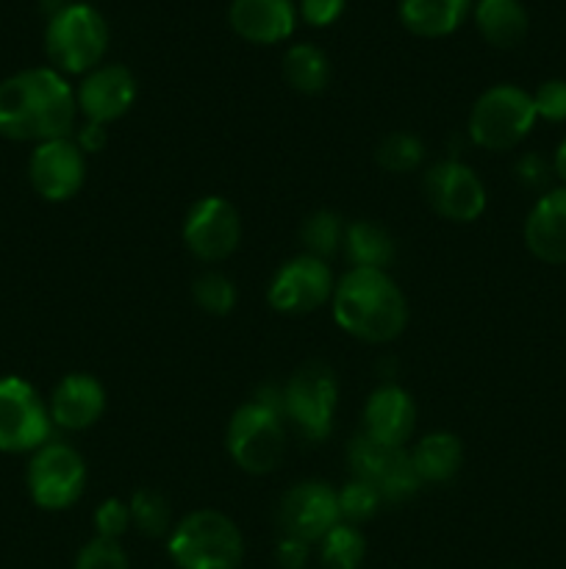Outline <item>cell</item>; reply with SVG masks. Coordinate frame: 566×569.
<instances>
[{
    "mask_svg": "<svg viewBox=\"0 0 566 569\" xmlns=\"http://www.w3.org/2000/svg\"><path fill=\"white\" fill-rule=\"evenodd\" d=\"M75 117V89L53 67H31L0 81V137L37 144L64 139Z\"/></svg>",
    "mask_w": 566,
    "mask_h": 569,
    "instance_id": "obj_1",
    "label": "cell"
},
{
    "mask_svg": "<svg viewBox=\"0 0 566 569\" xmlns=\"http://www.w3.org/2000/svg\"><path fill=\"white\" fill-rule=\"evenodd\" d=\"M333 320L361 342H394L408 326V300L386 270L353 267L333 289Z\"/></svg>",
    "mask_w": 566,
    "mask_h": 569,
    "instance_id": "obj_2",
    "label": "cell"
},
{
    "mask_svg": "<svg viewBox=\"0 0 566 569\" xmlns=\"http://www.w3.org/2000/svg\"><path fill=\"white\" fill-rule=\"evenodd\" d=\"M166 553L178 569H239L244 559V537L231 517L200 509L172 526Z\"/></svg>",
    "mask_w": 566,
    "mask_h": 569,
    "instance_id": "obj_3",
    "label": "cell"
},
{
    "mask_svg": "<svg viewBox=\"0 0 566 569\" xmlns=\"http://www.w3.org/2000/svg\"><path fill=\"white\" fill-rule=\"evenodd\" d=\"M109 50V22L94 6L67 3L50 14L44 28V53L61 76H87L100 67Z\"/></svg>",
    "mask_w": 566,
    "mask_h": 569,
    "instance_id": "obj_4",
    "label": "cell"
},
{
    "mask_svg": "<svg viewBox=\"0 0 566 569\" xmlns=\"http://www.w3.org/2000/svg\"><path fill=\"white\" fill-rule=\"evenodd\" d=\"M536 120L530 92L514 83H497L475 100L466 131L477 148L503 153V150L516 148L533 131Z\"/></svg>",
    "mask_w": 566,
    "mask_h": 569,
    "instance_id": "obj_5",
    "label": "cell"
},
{
    "mask_svg": "<svg viewBox=\"0 0 566 569\" xmlns=\"http://www.w3.org/2000/svg\"><path fill=\"white\" fill-rule=\"evenodd\" d=\"M228 453L233 465L250 476H266L275 470L286 453L283 411L261 400L239 406L228 422Z\"/></svg>",
    "mask_w": 566,
    "mask_h": 569,
    "instance_id": "obj_6",
    "label": "cell"
},
{
    "mask_svg": "<svg viewBox=\"0 0 566 569\" xmlns=\"http://www.w3.org/2000/svg\"><path fill=\"white\" fill-rule=\"evenodd\" d=\"M336 406L338 383L325 361H305L283 387V417L311 442L333 431Z\"/></svg>",
    "mask_w": 566,
    "mask_h": 569,
    "instance_id": "obj_7",
    "label": "cell"
},
{
    "mask_svg": "<svg viewBox=\"0 0 566 569\" xmlns=\"http://www.w3.org/2000/svg\"><path fill=\"white\" fill-rule=\"evenodd\" d=\"M87 487L83 456L67 442H44L28 465V492L44 511H64L81 500Z\"/></svg>",
    "mask_w": 566,
    "mask_h": 569,
    "instance_id": "obj_8",
    "label": "cell"
},
{
    "mask_svg": "<svg viewBox=\"0 0 566 569\" xmlns=\"http://www.w3.org/2000/svg\"><path fill=\"white\" fill-rule=\"evenodd\" d=\"M347 459L353 478L372 483L381 492L383 503H403L420 492L422 478L416 476L405 448H386L361 431L350 442Z\"/></svg>",
    "mask_w": 566,
    "mask_h": 569,
    "instance_id": "obj_9",
    "label": "cell"
},
{
    "mask_svg": "<svg viewBox=\"0 0 566 569\" xmlns=\"http://www.w3.org/2000/svg\"><path fill=\"white\" fill-rule=\"evenodd\" d=\"M50 409L37 389L17 376L0 378V450L33 453L50 437Z\"/></svg>",
    "mask_w": 566,
    "mask_h": 569,
    "instance_id": "obj_10",
    "label": "cell"
},
{
    "mask_svg": "<svg viewBox=\"0 0 566 569\" xmlns=\"http://www.w3.org/2000/svg\"><path fill=\"white\" fill-rule=\"evenodd\" d=\"M242 242V217L236 206L216 194H205L183 220V244L200 261H225Z\"/></svg>",
    "mask_w": 566,
    "mask_h": 569,
    "instance_id": "obj_11",
    "label": "cell"
},
{
    "mask_svg": "<svg viewBox=\"0 0 566 569\" xmlns=\"http://www.w3.org/2000/svg\"><path fill=\"white\" fill-rule=\"evenodd\" d=\"M427 206L449 222H475L486 211V187L469 164L447 159L433 164L422 181Z\"/></svg>",
    "mask_w": 566,
    "mask_h": 569,
    "instance_id": "obj_12",
    "label": "cell"
},
{
    "mask_svg": "<svg viewBox=\"0 0 566 569\" xmlns=\"http://www.w3.org/2000/svg\"><path fill=\"white\" fill-rule=\"evenodd\" d=\"M333 272L327 261L303 253L272 276L266 300L277 315H311L333 298Z\"/></svg>",
    "mask_w": 566,
    "mask_h": 569,
    "instance_id": "obj_13",
    "label": "cell"
},
{
    "mask_svg": "<svg viewBox=\"0 0 566 569\" xmlns=\"http://www.w3.org/2000/svg\"><path fill=\"white\" fill-rule=\"evenodd\" d=\"M28 181L48 203L75 198L87 181V159L75 139L64 137L37 144L28 159Z\"/></svg>",
    "mask_w": 566,
    "mask_h": 569,
    "instance_id": "obj_14",
    "label": "cell"
},
{
    "mask_svg": "<svg viewBox=\"0 0 566 569\" xmlns=\"http://www.w3.org/2000/svg\"><path fill=\"white\" fill-rule=\"evenodd\" d=\"M277 517H281V526L286 537L303 539L309 545L322 542L342 522L336 489L325 481L294 483L283 495Z\"/></svg>",
    "mask_w": 566,
    "mask_h": 569,
    "instance_id": "obj_15",
    "label": "cell"
},
{
    "mask_svg": "<svg viewBox=\"0 0 566 569\" xmlns=\"http://www.w3.org/2000/svg\"><path fill=\"white\" fill-rule=\"evenodd\" d=\"M137 100V78L122 64H100L83 76L75 89L78 114L92 126H111L131 111Z\"/></svg>",
    "mask_w": 566,
    "mask_h": 569,
    "instance_id": "obj_16",
    "label": "cell"
},
{
    "mask_svg": "<svg viewBox=\"0 0 566 569\" xmlns=\"http://www.w3.org/2000/svg\"><path fill=\"white\" fill-rule=\"evenodd\" d=\"M361 420H364L361 431L370 439L386 448H405L416 428V406L405 389L386 383L366 398Z\"/></svg>",
    "mask_w": 566,
    "mask_h": 569,
    "instance_id": "obj_17",
    "label": "cell"
},
{
    "mask_svg": "<svg viewBox=\"0 0 566 569\" xmlns=\"http://www.w3.org/2000/svg\"><path fill=\"white\" fill-rule=\"evenodd\" d=\"M228 22L244 42L277 44L294 33L297 9L292 0H233Z\"/></svg>",
    "mask_w": 566,
    "mask_h": 569,
    "instance_id": "obj_18",
    "label": "cell"
},
{
    "mask_svg": "<svg viewBox=\"0 0 566 569\" xmlns=\"http://www.w3.org/2000/svg\"><path fill=\"white\" fill-rule=\"evenodd\" d=\"M48 409L50 420L64 431H87L105 411L103 383L89 372H70L55 383Z\"/></svg>",
    "mask_w": 566,
    "mask_h": 569,
    "instance_id": "obj_19",
    "label": "cell"
},
{
    "mask_svg": "<svg viewBox=\"0 0 566 569\" xmlns=\"http://www.w3.org/2000/svg\"><path fill=\"white\" fill-rule=\"evenodd\" d=\"M525 244L544 264H566V187L536 200L525 220Z\"/></svg>",
    "mask_w": 566,
    "mask_h": 569,
    "instance_id": "obj_20",
    "label": "cell"
},
{
    "mask_svg": "<svg viewBox=\"0 0 566 569\" xmlns=\"http://www.w3.org/2000/svg\"><path fill=\"white\" fill-rule=\"evenodd\" d=\"M472 11V0H397L405 31L422 39H442L458 31Z\"/></svg>",
    "mask_w": 566,
    "mask_h": 569,
    "instance_id": "obj_21",
    "label": "cell"
},
{
    "mask_svg": "<svg viewBox=\"0 0 566 569\" xmlns=\"http://www.w3.org/2000/svg\"><path fill=\"white\" fill-rule=\"evenodd\" d=\"M475 26L492 48H516L527 37L530 17L522 0H477L472 3Z\"/></svg>",
    "mask_w": 566,
    "mask_h": 569,
    "instance_id": "obj_22",
    "label": "cell"
},
{
    "mask_svg": "<svg viewBox=\"0 0 566 569\" xmlns=\"http://www.w3.org/2000/svg\"><path fill=\"white\" fill-rule=\"evenodd\" d=\"M408 456L416 476L422 478V483H444L464 465V445H461V439L455 433L433 431L427 437H422Z\"/></svg>",
    "mask_w": 566,
    "mask_h": 569,
    "instance_id": "obj_23",
    "label": "cell"
},
{
    "mask_svg": "<svg viewBox=\"0 0 566 569\" xmlns=\"http://www.w3.org/2000/svg\"><path fill=\"white\" fill-rule=\"evenodd\" d=\"M344 253L353 267L364 270H386L394 259V239L386 228L372 220H355L344 228Z\"/></svg>",
    "mask_w": 566,
    "mask_h": 569,
    "instance_id": "obj_24",
    "label": "cell"
},
{
    "mask_svg": "<svg viewBox=\"0 0 566 569\" xmlns=\"http://www.w3.org/2000/svg\"><path fill=\"white\" fill-rule=\"evenodd\" d=\"M283 78L300 94H320L331 83V61L311 42L292 44L283 56Z\"/></svg>",
    "mask_w": 566,
    "mask_h": 569,
    "instance_id": "obj_25",
    "label": "cell"
},
{
    "mask_svg": "<svg viewBox=\"0 0 566 569\" xmlns=\"http://www.w3.org/2000/svg\"><path fill=\"white\" fill-rule=\"evenodd\" d=\"M366 539L350 522H338L320 542V561L325 569H358L364 565Z\"/></svg>",
    "mask_w": 566,
    "mask_h": 569,
    "instance_id": "obj_26",
    "label": "cell"
},
{
    "mask_svg": "<svg viewBox=\"0 0 566 569\" xmlns=\"http://www.w3.org/2000/svg\"><path fill=\"white\" fill-rule=\"evenodd\" d=\"M128 509H131V526L137 528L142 537H150V539L170 537L172 509H170V500H166L161 492H155V489H137L131 503H128Z\"/></svg>",
    "mask_w": 566,
    "mask_h": 569,
    "instance_id": "obj_27",
    "label": "cell"
},
{
    "mask_svg": "<svg viewBox=\"0 0 566 569\" xmlns=\"http://www.w3.org/2000/svg\"><path fill=\"white\" fill-rule=\"evenodd\" d=\"M344 228L342 217L336 211H314L311 217H305L303 228H300V239H303L305 253L314 256V259L325 261L327 256L336 253L344 242Z\"/></svg>",
    "mask_w": 566,
    "mask_h": 569,
    "instance_id": "obj_28",
    "label": "cell"
},
{
    "mask_svg": "<svg viewBox=\"0 0 566 569\" xmlns=\"http://www.w3.org/2000/svg\"><path fill=\"white\" fill-rule=\"evenodd\" d=\"M192 298L205 315L211 317H225L231 315L233 306H236V287H233L231 278L225 272L209 270L203 276L194 278L192 283Z\"/></svg>",
    "mask_w": 566,
    "mask_h": 569,
    "instance_id": "obj_29",
    "label": "cell"
},
{
    "mask_svg": "<svg viewBox=\"0 0 566 569\" xmlns=\"http://www.w3.org/2000/svg\"><path fill=\"white\" fill-rule=\"evenodd\" d=\"M375 159L388 172H414L425 159V144L414 133L394 131L377 144Z\"/></svg>",
    "mask_w": 566,
    "mask_h": 569,
    "instance_id": "obj_30",
    "label": "cell"
},
{
    "mask_svg": "<svg viewBox=\"0 0 566 569\" xmlns=\"http://www.w3.org/2000/svg\"><path fill=\"white\" fill-rule=\"evenodd\" d=\"M336 495H338V515H342V522H350V526H361V522L372 520L383 503L381 492H377L372 483L358 481V478L344 483L342 492Z\"/></svg>",
    "mask_w": 566,
    "mask_h": 569,
    "instance_id": "obj_31",
    "label": "cell"
},
{
    "mask_svg": "<svg viewBox=\"0 0 566 569\" xmlns=\"http://www.w3.org/2000/svg\"><path fill=\"white\" fill-rule=\"evenodd\" d=\"M75 569H131L125 548L114 539L94 537L75 556Z\"/></svg>",
    "mask_w": 566,
    "mask_h": 569,
    "instance_id": "obj_32",
    "label": "cell"
},
{
    "mask_svg": "<svg viewBox=\"0 0 566 569\" xmlns=\"http://www.w3.org/2000/svg\"><path fill=\"white\" fill-rule=\"evenodd\" d=\"M128 526H131V509L120 498L103 500L98 511H94V531H98V537L120 542L125 537Z\"/></svg>",
    "mask_w": 566,
    "mask_h": 569,
    "instance_id": "obj_33",
    "label": "cell"
},
{
    "mask_svg": "<svg viewBox=\"0 0 566 569\" xmlns=\"http://www.w3.org/2000/svg\"><path fill=\"white\" fill-rule=\"evenodd\" d=\"M533 106H536L538 120L566 122V81L549 78L533 92Z\"/></svg>",
    "mask_w": 566,
    "mask_h": 569,
    "instance_id": "obj_34",
    "label": "cell"
},
{
    "mask_svg": "<svg viewBox=\"0 0 566 569\" xmlns=\"http://www.w3.org/2000/svg\"><path fill=\"white\" fill-rule=\"evenodd\" d=\"M347 0H300L297 11L311 28H327L342 17Z\"/></svg>",
    "mask_w": 566,
    "mask_h": 569,
    "instance_id": "obj_35",
    "label": "cell"
},
{
    "mask_svg": "<svg viewBox=\"0 0 566 569\" xmlns=\"http://www.w3.org/2000/svg\"><path fill=\"white\" fill-rule=\"evenodd\" d=\"M309 542L303 539H294L283 533L281 542L275 545V561L281 569H303L309 565Z\"/></svg>",
    "mask_w": 566,
    "mask_h": 569,
    "instance_id": "obj_36",
    "label": "cell"
},
{
    "mask_svg": "<svg viewBox=\"0 0 566 569\" xmlns=\"http://www.w3.org/2000/svg\"><path fill=\"white\" fill-rule=\"evenodd\" d=\"M516 176H519V181L527 183V187H542L549 176V164L542 159V156L530 153L525 156V159H519V164H516Z\"/></svg>",
    "mask_w": 566,
    "mask_h": 569,
    "instance_id": "obj_37",
    "label": "cell"
},
{
    "mask_svg": "<svg viewBox=\"0 0 566 569\" xmlns=\"http://www.w3.org/2000/svg\"><path fill=\"white\" fill-rule=\"evenodd\" d=\"M75 142L83 153H98V150L105 144V128L87 122V126L81 128V133H78Z\"/></svg>",
    "mask_w": 566,
    "mask_h": 569,
    "instance_id": "obj_38",
    "label": "cell"
},
{
    "mask_svg": "<svg viewBox=\"0 0 566 569\" xmlns=\"http://www.w3.org/2000/svg\"><path fill=\"white\" fill-rule=\"evenodd\" d=\"M553 172L560 178V181H564V187H566V139L558 144V150H555Z\"/></svg>",
    "mask_w": 566,
    "mask_h": 569,
    "instance_id": "obj_39",
    "label": "cell"
}]
</instances>
